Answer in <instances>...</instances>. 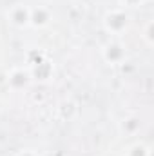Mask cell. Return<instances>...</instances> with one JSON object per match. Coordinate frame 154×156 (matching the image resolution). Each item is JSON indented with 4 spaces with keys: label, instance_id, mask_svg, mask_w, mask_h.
<instances>
[{
    "label": "cell",
    "instance_id": "7a4b0ae2",
    "mask_svg": "<svg viewBox=\"0 0 154 156\" xmlns=\"http://www.w3.org/2000/svg\"><path fill=\"white\" fill-rule=\"evenodd\" d=\"M105 60L107 62H113V64H118L121 58H123V47L120 45V44H109L107 47H105Z\"/></svg>",
    "mask_w": 154,
    "mask_h": 156
},
{
    "label": "cell",
    "instance_id": "6da1fadb",
    "mask_svg": "<svg viewBox=\"0 0 154 156\" xmlns=\"http://www.w3.org/2000/svg\"><path fill=\"white\" fill-rule=\"evenodd\" d=\"M9 18H11V22L16 24V26H26V24L29 22V18H31V11L26 9L24 5H15V7L11 9V13H9Z\"/></svg>",
    "mask_w": 154,
    "mask_h": 156
},
{
    "label": "cell",
    "instance_id": "3957f363",
    "mask_svg": "<svg viewBox=\"0 0 154 156\" xmlns=\"http://www.w3.org/2000/svg\"><path fill=\"white\" fill-rule=\"evenodd\" d=\"M121 2H123L125 5H131V7H136V5H138V4H142L143 0H121Z\"/></svg>",
    "mask_w": 154,
    "mask_h": 156
}]
</instances>
